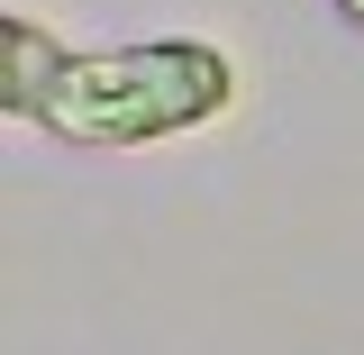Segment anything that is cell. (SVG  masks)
<instances>
[{"label": "cell", "mask_w": 364, "mask_h": 355, "mask_svg": "<svg viewBox=\"0 0 364 355\" xmlns=\"http://www.w3.org/2000/svg\"><path fill=\"white\" fill-rule=\"evenodd\" d=\"M237 100V55L210 37H146L64 55L55 91L37 100V128L64 146H155V137L210 128Z\"/></svg>", "instance_id": "obj_1"}, {"label": "cell", "mask_w": 364, "mask_h": 355, "mask_svg": "<svg viewBox=\"0 0 364 355\" xmlns=\"http://www.w3.org/2000/svg\"><path fill=\"white\" fill-rule=\"evenodd\" d=\"M337 18H346V28H355V37H364V0H337Z\"/></svg>", "instance_id": "obj_3"}, {"label": "cell", "mask_w": 364, "mask_h": 355, "mask_svg": "<svg viewBox=\"0 0 364 355\" xmlns=\"http://www.w3.org/2000/svg\"><path fill=\"white\" fill-rule=\"evenodd\" d=\"M64 55H73V46H55L37 18H9V28H0V110H9V119H37V100L55 91Z\"/></svg>", "instance_id": "obj_2"}]
</instances>
